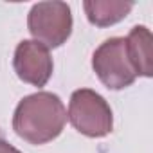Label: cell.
I'll use <instances>...</instances> for the list:
<instances>
[{
    "label": "cell",
    "instance_id": "cell-1",
    "mask_svg": "<svg viewBox=\"0 0 153 153\" xmlns=\"http://www.w3.org/2000/svg\"><path fill=\"white\" fill-rule=\"evenodd\" d=\"M67 121L61 99L51 92H38L24 97L13 117V128L18 137L31 144H45L56 139Z\"/></svg>",
    "mask_w": 153,
    "mask_h": 153
},
{
    "label": "cell",
    "instance_id": "cell-2",
    "mask_svg": "<svg viewBox=\"0 0 153 153\" xmlns=\"http://www.w3.org/2000/svg\"><path fill=\"white\" fill-rule=\"evenodd\" d=\"M68 119L72 126L87 137H105L112 131V110L105 97L94 90H76L68 105Z\"/></svg>",
    "mask_w": 153,
    "mask_h": 153
},
{
    "label": "cell",
    "instance_id": "cell-3",
    "mask_svg": "<svg viewBox=\"0 0 153 153\" xmlns=\"http://www.w3.org/2000/svg\"><path fill=\"white\" fill-rule=\"evenodd\" d=\"M92 67L97 78L112 90L126 88L137 78L133 65L128 58L124 38H110L103 42L94 52Z\"/></svg>",
    "mask_w": 153,
    "mask_h": 153
},
{
    "label": "cell",
    "instance_id": "cell-4",
    "mask_svg": "<svg viewBox=\"0 0 153 153\" xmlns=\"http://www.w3.org/2000/svg\"><path fill=\"white\" fill-rule=\"evenodd\" d=\"M29 31L38 43L45 47H59L72 31L70 7L65 2H40L29 13Z\"/></svg>",
    "mask_w": 153,
    "mask_h": 153
},
{
    "label": "cell",
    "instance_id": "cell-5",
    "mask_svg": "<svg viewBox=\"0 0 153 153\" xmlns=\"http://www.w3.org/2000/svg\"><path fill=\"white\" fill-rule=\"evenodd\" d=\"M13 65L18 78L34 87H45L52 74V58L49 49L33 40H24L18 43Z\"/></svg>",
    "mask_w": 153,
    "mask_h": 153
},
{
    "label": "cell",
    "instance_id": "cell-6",
    "mask_svg": "<svg viewBox=\"0 0 153 153\" xmlns=\"http://www.w3.org/2000/svg\"><path fill=\"white\" fill-rule=\"evenodd\" d=\"M128 58L133 65L137 76H153V38L144 25H137L130 31L126 38Z\"/></svg>",
    "mask_w": 153,
    "mask_h": 153
},
{
    "label": "cell",
    "instance_id": "cell-7",
    "mask_svg": "<svg viewBox=\"0 0 153 153\" xmlns=\"http://www.w3.org/2000/svg\"><path fill=\"white\" fill-rule=\"evenodd\" d=\"M88 20L94 25L108 27L121 22L133 7V2H121V0H87L83 4Z\"/></svg>",
    "mask_w": 153,
    "mask_h": 153
},
{
    "label": "cell",
    "instance_id": "cell-8",
    "mask_svg": "<svg viewBox=\"0 0 153 153\" xmlns=\"http://www.w3.org/2000/svg\"><path fill=\"white\" fill-rule=\"evenodd\" d=\"M0 153H20L15 146H11L9 142H6L4 139H0Z\"/></svg>",
    "mask_w": 153,
    "mask_h": 153
},
{
    "label": "cell",
    "instance_id": "cell-9",
    "mask_svg": "<svg viewBox=\"0 0 153 153\" xmlns=\"http://www.w3.org/2000/svg\"><path fill=\"white\" fill-rule=\"evenodd\" d=\"M0 137H2V131H0Z\"/></svg>",
    "mask_w": 153,
    "mask_h": 153
}]
</instances>
